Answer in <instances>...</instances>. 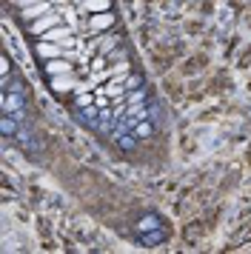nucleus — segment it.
<instances>
[{"label": "nucleus", "mask_w": 251, "mask_h": 254, "mask_svg": "<svg viewBox=\"0 0 251 254\" xmlns=\"http://www.w3.org/2000/svg\"><path fill=\"white\" fill-rule=\"evenodd\" d=\"M137 86V77H126V89H134Z\"/></svg>", "instance_id": "obj_14"}, {"label": "nucleus", "mask_w": 251, "mask_h": 254, "mask_svg": "<svg viewBox=\"0 0 251 254\" xmlns=\"http://www.w3.org/2000/svg\"><path fill=\"white\" fill-rule=\"evenodd\" d=\"M3 115H23V100L11 89H3Z\"/></svg>", "instance_id": "obj_1"}, {"label": "nucleus", "mask_w": 251, "mask_h": 254, "mask_svg": "<svg viewBox=\"0 0 251 254\" xmlns=\"http://www.w3.org/2000/svg\"><path fill=\"white\" fill-rule=\"evenodd\" d=\"M137 134L140 137H148L151 134V123H137Z\"/></svg>", "instance_id": "obj_13"}, {"label": "nucleus", "mask_w": 251, "mask_h": 254, "mask_svg": "<svg viewBox=\"0 0 251 254\" xmlns=\"http://www.w3.org/2000/svg\"><path fill=\"white\" fill-rule=\"evenodd\" d=\"M109 0H83V12H109Z\"/></svg>", "instance_id": "obj_9"}, {"label": "nucleus", "mask_w": 251, "mask_h": 254, "mask_svg": "<svg viewBox=\"0 0 251 254\" xmlns=\"http://www.w3.org/2000/svg\"><path fill=\"white\" fill-rule=\"evenodd\" d=\"M126 71H128V63H117V66L109 69V77H120V74H126Z\"/></svg>", "instance_id": "obj_11"}, {"label": "nucleus", "mask_w": 251, "mask_h": 254, "mask_svg": "<svg viewBox=\"0 0 251 254\" xmlns=\"http://www.w3.org/2000/svg\"><path fill=\"white\" fill-rule=\"evenodd\" d=\"M37 55H40V58H46V60H55V58H60V55H63V43L57 46V43L40 40V43H37Z\"/></svg>", "instance_id": "obj_4"}, {"label": "nucleus", "mask_w": 251, "mask_h": 254, "mask_svg": "<svg viewBox=\"0 0 251 254\" xmlns=\"http://www.w3.org/2000/svg\"><path fill=\"white\" fill-rule=\"evenodd\" d=\"M46 71H49L52 77H55V74H68V71H71V63L63 60V58H55V60H49V63H46Z\"/></svg>", "instance_id": "obj_7"}, {"label": "nucleus", "mask_w": 251, "mask_h": 254, "mask_svg": "<svg viewBox=\"0 0 251 254\" xmlns=\"http://www.w3.org/2000/svg\"><path fill=\"white\" fill-rule=\"evenodd\" d=\"M49 12H52V9L46 6V0H43V3H34V6H26V9H23V17H26V20L32 23V20H37V17H43V14H49Z\"/></svg>", "instance_id": "obj_8"}, {"label": "nucleus", "mask_w": 251, "mask_h": 254, "mask_svg": "<svg viewBox=\"0 0 251 254\" xmlns=\"http://www.w3.org/2000/svg\"><path fill=\"white\" fill-rule=\"evenodd\" d=\"M49 86H52V92H55V94H66V92L74 89V83H71L68 74H55V77L49 80Z\"/></svg>", "instance_id": "obj_5"}, {"label": "nucleus", "mask_w": 251, "mask_h": 254, "mask_svg": "<svg viewBox=\"0 0 251 254\" xmlns=\"http://www.w3.org/2000/svg\"><path fill=\"white\" fill-rule=\"evenodd\" d=\"M57 26V14H43V17H37V20H32L29 23V29H32V35H43V32H49V29H55Z\"/></svg>", "instance_id": "obj_3"}, {"label": "nucleus", "mask_w": 251, "mask_h": 254, "mask_svg": "<svg viewBox=\"0 0 251 254\" xmlns=\"http://www.w3.org/2000/svg\"><path fill=\"white\" fill-rule=\"evenodd\" d=\"M123 89L126 86H120V83H109V86H106V92L114 94V97H123Z\"/></svg>", "instance_id": "obj_12"}, {"label": "nucleus", "mask_w": 251, "mask_h": 254, "mask_svg": "<svg viewBox=\"0 0 251 254\" xmlns=\"http://www.w3.org/2000/svg\"><path fill=\"white\" fill-rule=\"evenodd\" d=\"M0 128H3V134H14V131H17L14 120H11V115H3V123H0Z\"/></svg>", "instance_id": "obj_10"}, {"label": "nucleus", "mask_w": 251, "mask_h": 254, "mask_svg": "<svg viewBox=\"0 0 251 254\" xmlns=\"http://www.w3.org/2000/svg\"><path fill=\"white\" fill-rule=\"evenodd\" d=\"M20 6H34V3H43V0H17Z\"/></svg>", "instance_id": "obj_15"}, {"label": "nucleus", "mask_w": 251, "mask_h": 254, "mask_svg": "<svg viewBox=\"0 0 251 254\" xmlns=\"http://www.w3.org/2000/svg\"><path fill=\"white\" fill-rule=\"evenodd\" d=\"M112 26H114V14L112 12H94L89 17L91 32H103V29H112Z\"/></svg>", "instance_id": "obj_2"}, {"label": "nucleus", "mask_w": 251, "mask_h": 254, "mask_svg": "<svg viewBox=\"0 0 251 254\" xmlns=\"http://www.w3.org/2000/svg\"><path fill=\"white\" fill-rule=\"evenodd\" d=\"M68 37H71V32H68V29H63V26H55V29L43 32V35H40V40H49V43H66Z\"/></svg>", "instance_id": "obj_6"}]
</instances>
